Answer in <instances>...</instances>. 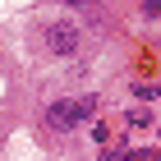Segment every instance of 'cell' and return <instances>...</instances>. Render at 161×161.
Returning <instances> with one entry per match:
<instances>
[{"mask_svg": "<svg viewBox=\"0 0 161 161\" xmlns=\"http://www.w3.org/2000/svg\"><path fill=\"white\" fill-rule=\"evenodd\" d=\"M78 46H83V32H78V23L60 19V23H51V28H46V51H51V55H74Z\"/></svg>", "mask_w": 161, "mask_h": 161, "instance_id": "obj_1", "label": "cell"}, {"mask_svg": "<svg viewBox=\"0 0 161 161\" xmlns=\"http://www.w3.org/2000/svg\"><path fill=\"white\" fill-rule=\"evenodd\" d=\"M46 124L51 129H55V134H69V129H78V124H83V115H78V101H51L46 106Z\"/></svg>", "mask_w": 161, "mask_h": 161, "instance_id": "obj_2", "label": "cell"}, {"mask_svg": "<svg viewBox=\"0 0 161 161\" xmlns=\"http://www.w3.org/2000/svg\"><path fill=\"white\" fill-rule=\"evenodd\" d=\"M143 14H147V19H157V14H161V0H147V5H143Z\"/></svg>", "mask_w": 161, "mask_h": 161, "instance_id": "obj_4", "label": "cell"}, {"mask_svg": "<svg viewBox=\"0 0 161 161\" xmlns=\"http://www.w3.org/2000/svg\"><path fill=\"white\" fill-rule=\"evenodd\" d=\"M97 111H101V101H97V97H78V115H83V120H92Z\"/></svg>", "mask_w": 161, "mask_h": 161, "instance_id": "obj_3", "label": "cell"}]
</instances>
